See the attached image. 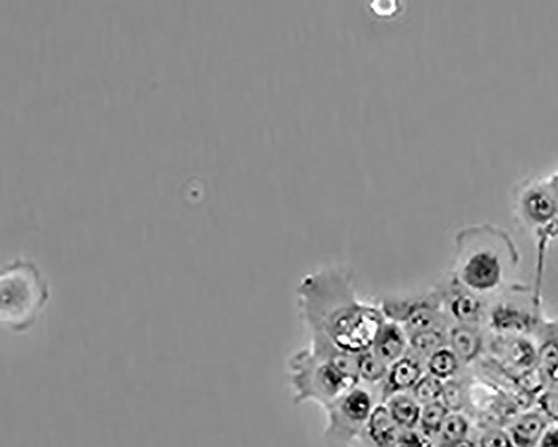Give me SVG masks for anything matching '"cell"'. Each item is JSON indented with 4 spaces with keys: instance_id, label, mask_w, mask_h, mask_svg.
I'll use <instances>...</instances> for the list:
<instances>
[{
    "instance_id": "1",
    "label": "cell",
    "mask_w": 558,
    "mask_h": 447,
    "mask_svg": "<svg viewBox=\"0 0 558 447\" xmlns=\"http://www.w3.org/2000/svg\"><path fill=\"white\" fill-rule=\"evenodd\" d=\"M296 301L310 337L355 355L371 349L386 322L378 304L359 298L353 276L343 267H324L303 277Z\"/></svg>"
},
{
    "instance_id": "2",
    "label": "cell",
    "mask_w": 558,
    "mask_h": 447,
    "mask_svg": "<svg viewBox=\"0 0 558 447\" xmlns=\"http://www.w3.org/2000/svg\"><path fill=\"white\" fill-rule=\"evenodd\" d=\"M519 264L520 252L514 241L493 224L464 227L454 237L450 275L485 299L507 288Z\"/></svg>"
},
{
    "instance_id": "3",
    "label": "cell",
    "mask_w": 558,
    "mask_h": 447,
    "mask_svg": "<svg viewBox=\"0 0 558 447\" xmlns=\"http://www.w3.org/2000/svg\"><path fill=\"white\" fill-rule=\"evenodd\" d=\"M289 378L294 406L314 402L323 410L327 409L360 384L356 355L343 352L322 338L310 337V345L290 358Z\"/></svg>"
},
{
    "instance_id": "4",
    "label": "cell",
    "mask_w": 558,
    "mask_h": 447,
    "mask_svg": "<svg viewBox=\"0 0 558 447\" xmlns=\"http://www.w3.org/2000/svg\"><path fill=\"white\" fill-rule=\"evenodd\" d=\"M0 318L14 334L31 331L51 300V287L40 268L24 257L8 263L0 275Z\"/></svg>"
},
{
    "instance_id": "5",
    "label": "cell",
    "mask_w": 558,
    "mask_h": 447,
    "mask_svg": "<svg viewBox=\"0 0 558 447\" xmlns=\"http://www.w3.org/2000/svg\"><path fill=\"white\" fill-rule=\"evenodd\" d=\"M514 212L518 221L537 240V280L541 278L548 242L558 237V171L547 178H529L514 189Z\"/></svg>"
},
{
    "instance_id": "6",
    "label": "cell",
    "mask_w": 558,
    "mask_h": 447,
    "mask_svg": "<svg viewBox=\"0 0 558 447\" xmlns=\"http://www.w3.org/2000/svg\"><path fill=\"white\" fill-rule=\"evenodd\" d=\"M380 402L378 387L359 384L324 409L327 424L323 439L327 447H352L372 412Z\"/></svg>"
},
{
    "instance_id": "7",
    "label": "cell",
    "mask_w": 558,
    "mask_h": 447,
    "mask_svg": "<svg viewBox=\"0 0 558 447\" xmlns=\"http://www.w3.org/2000/svg\"><path fill=\"white\" fill-rule=\"evenodd\" d=\"M378 305L385 318L400 325L408 336L425 330H448L451 326L436 287L413 297L386 298Z\"/></svg>"
},
{
    "instance_id": "8",
    "label": "cell",
    "mask_w": 558,
    "mask_h": 447,
    "mask_svg": "<svg viewBox=\"0 0 558 447\" xmlns=\"http://www.w3.org/2000/svg\"><path fill=\"white\" fill-rule=\"evenodd\" d=\"M526 292L527 289L511 287L502 297L499 295L489 303L485 325H488L493 334L526 337L536 335L543 324L541 301L535 298L529 301Z\"/></svg>"
},
{
    "instance_id": "9",
    "label": "cell",
    "mask_w": 558,
    "mask_h": 447,
    "mask_svg": "<svg viewBox=\"0 0 558 447\" xmlns=\"http://www.w3.org/2000/svg\"><path fill=\"white\" fill-rule=\"evenodd\" d=\"M435 287L451 325H485L489 305L487 299L461 286L450 274Z\"/></svg>"
},
{
    "instance_id": "10",
    "label": "cell",
    "mask_w": 558,
    "mask_h": 447,
    "mask_svg": "<svg viewBox=\"0 0 558 447\" xmlns=\"http://www.w3.org/2000/svg\"><path fill=\"white\" fill-rule=\"evenodd\" d=\"M487 348L494 360L513 375L523 378L538 370L537 346L531 337L493 334Z\"/></svg>"
},
{
    "instance_id": "11",
    "label": "cell",
    "mask_w": 558,
    "mask_h": 447,
    "mask_svg": "<svg viewBox=\"0 0 558 447\" xmlns=\"http://www.w3.org/2000/svg\"><path fill=\"white\" fill-rule=\"evenodd\" d=\"M426 373V362L408 351L389 366L384 383L378 387L380 402L387 401L395 395L410 392Z\"/></svg>"
},
{
    "instance_id": "12",
    "label": "cell",
    "mask_w": 558,
    "mask_h": 447,
    "mask_svg": "<svg viewBox=\"0 0 558 447\" xmlns=\"http://www.w3.org/2000/svg\"><path fill=\"white\" fill-rule=\"evenodd\" d=\"M401 433L384 402H379L352 447H397Z\"/></svg>"
},
{
    "instance_id": "13",
    "label": "cell",
    "mask_w": 558,
    "mask_h": 447,
    "mask_svg": "<svg viewBox=\"0 0 558 447\" xmlns=\"http://www.w3.org/2000/svg\"><path fill=\"white\" fill-rule=\"evenodd\" d=\"M448 347L456 353L463 367L472 366L487 349L483 326L451 325L448 328Z\"/></svg>"
},
{
    "instance_id": "14",
    "label": "cell",
    "mask_w": 558,
    "mask_h": 447,
    "mask_svg": "<svg viewBox=\"0 0 558 447\" xmlns=\"http://www.w3.org/2000/svg\"><path fill=\"white\" fill-rule=\"evenodd\" d=\"M551 423L538 409L518 414L505 427L517 447H536Z\"/></svg>"
},
{
    "instance_id": "15",
    "label": "cell",
    "mask_w": 558,
    "mask_h": 447,
    "mask_svg": "<svg viewBox=\"0 0 558 447\" xmlns=\"http://www.w3.org/2000/svg\"><path fill=\"white\" fill-rule=\"evenodd\" d=\"M371 350L390 366L408 353L409 336L400 325L386 319Z\"/></svg>"
},
{
    "instance_id": "16",
    "label": "cell",
    "mask_w": 558,
    "mask_h": 447,
    "mask_svg": "<svg viewBox=\"0 0 558 447\" xmlns=\"http://www.w3.org/2000/svg\"><path fill=\"white\" fill-rule=\"evenodd\" d=\"M384 404L401 432L417 430L423 407L410 392L395 395Z\"/></svg>"
},
{
    "instance_id": "17",
    "label": "cell",
    "mask_w": 558,
    "mask_h": 447,
    "mask_svg": "<svg viewBox=\"0 0 558 447\" xmlns=\"http://www.w3.org/2000/svg\"><path fill=\"white\" fill-rule=\"evenodd\" d=\"M463 369L459 358L448 346L436 351L426 361V372L444 383L462 375Z\"/></svg>"
},
{
    "instance_id": "18",
    "label": "cell",
    "mask_w": 558,
    "mask_h": 447,
    "mask_svg": "<svg viewBox=\"0 0 558 447\" xmlns=\"http://www.w3.org/2000/svg\"><path fill=\"white\" fill-rule=\"evenodd\" d=\"M356 365L360 383L371 387H379L389 371L371 349L356 354Z\"/></svg>"
},
{
    "instance_id": "19",
    "label": "cell",
    "mask_w": 558,
    "mask_h": 447,
    "mask_svg": "<svg viewBox=\"0 0 558 447\" xmlns=\"http://www.w3.org/2000/svg\"><path fill=\"white\" fill-rule=\"evenodd\" d=\"M448 330H425L409 335V351L427 361L436 351L448 346Z\"/></svg>"
},
{
    "instance_id": "20",
    "label": "cell",
    "mask_w": 558,
    "mask_h": 447,
    "mask_svg": "<svg viewBox=\"0 0 558 447\" xmlns=\"http://www.w3.org/2000/svg\"><path fill=\"white\" fill-rule=\"evenodd\" d=\"M470 399V380L463 375L445 382L441 401L450 413L468 410Z\"/></svg>"
},
{
    "instance_id": "21",
    "label": "cell",
    "mask_w": 558,
    "mask_h": 447,
    "mask_svg": "<svg viewBox=\"0 0 558 447\" xmlns=\"http://www.w3.org/2000/svg\"><path fill=\"white\" fill-rule=\"evenodd\" d=\"M477 433L476 425L466 413H450L446 419L437 442H452Z\"/></svg>"
},
{
    "instance_id": "22",
    "label": "cell",
    "mask_w": 558,
    "mask_h": 447,
    "mask_svg": "<svg viewBox=\"0 0 558 447\" xmlns=\"http://www.w3.org/2000/svg\"><path fill=\"white\" fill-rule=\"evenodd\" d=\"M449 414L450 411L441 400L430 402V404L423 407L421 422H418L417 430L435 442Z\"/></svg>"
},
{
    "instance_id": "23",
    "label": "cell",
    "mask_w": 558,
    "mask_h": 447,
    "mask_svg": "<svg viewBox=\"0 0 558 447\" xmlns=\"http://www.w3.org/2000/svg\"><path fill=\"white\" fill-rule=\"evenodd\" d=\"M445 383L426 373L412 388L410 394L422 407L442 398Z\"/></svg>"
},
{
    "instance_id": "24",
    "label": "cell",
    "mask_w": 558,
    "mask_h": 447,
    "mask_svg": "<svg viewBox=\"0 0 558 447\" xmlns=\"http://www.w3.org/2000/svg\"><path fill=\"white\" fill-rule=\"evenodd\" d=\"M478 447H517L505 426H489L477 431Z\"/></svg>"
},
{
    "instance_id": "25",
    "label": "cell",
    "mask_w": 558,
    "mask_h": 447,
    "mask_svg": "<svg viewBox=\"0 0 558 447\" xmlns=\"http://www.w3.org/2000/svg\"><path fill=\"white\" fill-rule=\"evenodd\" d=\"M537 408L551 424L558 425V389L545 388L537 396Z\"/></svg>"
},
{
    "instance_id": "26",
    "label": "cell",
    "mask_w": 558,
    "mask_h": 447,
    "mask_svg": "<svg viewBox=\"0 0 558 447\" xmlns=\"http://www.w3.org/2000/svg\"><path fill=\"white\" fill-rule=\"evenodd\" d=\"M397 447H435V442L418 430L401 433Z\"/></svg>"
},
{
    "instance_id": "27",
    "label": "cell",
    "mask_w": 558,
    "mask_h": 447,
    "mask_svg": "<svg viewBox=\"0 0 558 447\" xmlns=\"http://www.w3.org/2000/svg\"><path fill=\"white\" fill-rule=\"evenodd\" d=\"M536 447H558V425L550 424Z\"/></svg>"
},
{
    "instance_id": "28",
    "label": "cell",
    "mask_w": 558,
    "mask_h": 447,
    "mask_svg": "<svg viewBox=\"0 0 558 447\" xmlns=\"http://www.w3.org/2000/svg\"><path fill=\"white\" fill-rule=\"evenodd\" d=\"M435 447H478L477 433L462 439L452 442H437Z\"/></svg>"
}]
</instances>
